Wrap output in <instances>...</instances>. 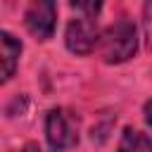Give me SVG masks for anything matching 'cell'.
I'll list each match as a JSON object with an SVG mask.
<instances>
[{"mask_svg":"<svg viewBox=\"0 0 152 152\" xmlns=\"http://www.w3.org/2000/svg\"><path fill=\"white\" fill-rule=\"evenodd\" d=\"M26 28L38 38V40H48L55 33V24H57V0H31L24 14Z\"/></svg>","mask_w":152,"mask_h":152,"instance_id":"3957f363","label":"cell"},{"mask_svg":"<svg viewBox=\"0 0 152 152\" xmlns=\"http://www.w3.org/2000/svg\"><path fill=\"white\" fill-rule=\"evenodd\" d=\"M138 52V28L128 17L116 19L100 36V55L107 64H119Z\"/></svg>","mask_w":152,"mask_h":152,"instance_id":"6da1fadb","label":"cell"},{"mask_svg":"<svg viewBox=\"0 0 152 152\" xmlns=\"http://www.w3.org/2000/svg\"><path fill=\"white\" fill-rule=\"evenodd\" d=\"M142 28H145V36H147V43H150V50H152V0H145V7H142Z\"/></svg>","mask_w":152,"mask_h":152,"instance_id":"ba28073f","label":"cell"},{"mask_svg":"<svg viewBox=\"0 0 152 152\" xmlns=\"http://www.w3.org/2000/svg\"><path fill=\"white\" fill-rule=\"evenodd\" d=\"M24 152H43V150H40L38 145H26V150H24Z\"/></svg>","mask_w":152,"mask_h":152,"instance_id":"30bf717a","label":"cell"},{"mask_svg":"<svg viewBox=\"0 0 152 152\" xmlns=\"http://www.w3.org/2000/svg\"><path fill=\"white\" fill-rule=\"evenodd\" d=\"M116 152H152V140L135 128H126Z\"/></svg>","mask_w":152,"mask_h":152,"instance_id":"8992f818","label":"cell"},{"mask_svg":"<svg viewBox=\"0 0 152 152\" xmlns=\"http://www.w3.org/2000/svg\"><path fill=\"white\" fill-rule=\"evenodd\" d=\"M145 121H147V126L152 128V100L145 102Z\"/></svg>","mask_w":152,"mask_h":152,"instance_id":"9c48e42d","label":"cell"},{"mask_svg":"<svg viewBox=\"0 0 152 152\" xmlns=\"http://www.w3.org/2000/svg\"><path fill=\"white\" fill-rule=\"evenodd\" d=\"M45 138H48V145L55 152L76 147V142H78V124H76V119L69 112L59 109V107L50 109L48 116H45Z\"/></svg>","mask_w":152,"mask_h":152,"instance_id":"7a4b0ae2","label":"cell"},{"mask_svg":"<svg viewBox=\"0 0 152 152\" xmlns=\"http://www.w3.org/2000/svg\"><path fill=\"white\" fill-rule=\"evenodd\" d=\"M71 5L76 10H81L86 17H95L102 10V0H71Z\"/></svg>","mask_w":152,"mask_h":152,"instance_id":"52a82bcc","label":"cell"},{"mask_svg":"<svg viewBox=\"0 0 152 152\" xmlns=\"http://www.w3.org/2000/svg\"><path fill=\"white\" fill-rule=\"evenodd\" d=\"M0 48H2V81H10L14 76V69H17L19 55H21V43L10 31H2L0 33Z\"/></svg>","mask_w":152,"mask_h":152,"instance_id":"5b68a950","label":"cell"},{"mask_svg":"<svg viewBox=\"0 0 152 152\" xmlns=\"http://www.w3.org/2000/svg\"><path fill=\"white\" fill-rule=\"evenodd\" d=\"M64 43L71 52L76 55H88L93 52V48L100 43V28L97 21L93 17H81V19H71L66 24L64 31Z\"/></svg>","mask_w":152,"mask_h":152,"instance_id":"277c9868","label":"cell"}]
</instances>
